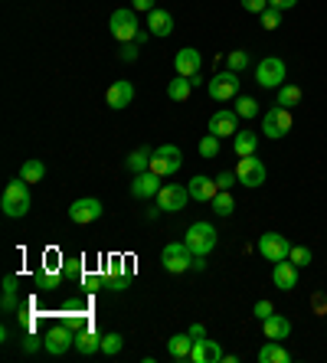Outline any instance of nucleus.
Wrapping results in <instances>:
<instances>
[{
    "instance_id": "1",
    "label": "nucleus",
    "mask_w": 327,
    "mask_h": 363,
    "mask_svg": "<svg viewBox=\"0 0 327 363\" xmlns=\"http://www.w3.org/2000/svg\"><path fill=\"white\" fill-rule=\"evenodd\" d=\"M0 210H3V216H10V219H20V216L30 213V190H26L23 177H17V180L7 184L3 200H0Z\"/></svg>"
},
{
    "instance_id": "2",
    "label": "nucleus",
    "mask_w": 327,
    "mask_h": 363,
    "mask_svg": "<svg viewBox=\"0 0 327 363\" xmlns=\"http://www.w3.org/2000/svg\"><path fill=\"white\" fill-rule=\"evenodd\" d=\"M184 242L193 249V255H210L216 249V242H219V233H216L213 223H193L187 229Z\"/></svg>"
},
{
    "instance_id": "3",
    "label": "nucleus",
    "mask_w": 327,
    "mask_h": 363,
    "mask_svg": "<svg viewBox=\"0 0 327 363\" xmlns=\"http://www.w3.org/2000/svg\"><path fill=\"white\" fill-rule=\"evenodd\" d=\"M161 262L170 275H180V272H190L193 268V249L187 242H167L161 252Z\"/></svg>"
},
{
    "instance_id": "4",
    "label": "nucleus",
    "mask_w": 327,
    "mask_h": 363,
    "mask_svg": "<svg viewBox=\"0 0 327 363\" xmlns=\"http://www.w3.org/2000/svg\"><path fill=\"white\" fill-rule=\"evenodd\" d=\"M135 7H121V10L112 13V20H108V30H112V37L118 43H131V39L138 37V17H135Z\"/></svg>"
},
{
    "instance_id": "5",
    "label": "nucleus",
    "mask_w": 327,
    "mask_h": 363,
    "mask_svg": "<svg viewBox=\"0 0 327 363\" xmlns=\"http://www.w3.org/2000/svg\"><path fill=\"white\" fill-rule=\"evenodd\" d=\"M184 167V154L174 144H161V148L151 154V170L157 177H174L177 170Z\"/></svg>"
},
{
    "instance_id": "6",
    "label": "nucleus",
    "mask_w": 327,
    "mask_h": 363,
    "mask_svg": "<svg viewBox=\"0 0 327 363\" xmlns=\"http://www.w3.org/2000/svg\"><path fill=\"white\" fill-rule=\"evenodd\" d=\"M288 131H291V108L275 105V108H268V112L262 115V135L265 138H285Z\"/></svg>"
},
{
    "instance_id": "7",
    "label": "nucleus",
    "mask_w": 327,
    "mask_h": 363,
    "mask_svg": "<svg viewBox=\"0 0 327 363\" xmlns=\"http://www.w3.org/2000/svg\"><path fill=\"white\" fill-rule=\"evenodd\" d=\"M285 63L278 59V56H265L259 69H255V79H259V86L262 88H281L285 86Z\"/></svg>"
},
{
    "instance_id": "8",
    "label": "nucleus",
    "mask_w": 327,
    "mask_h": 363,
    "mask_svg": "<svg viewBox=\"0 0 327 363\" xmlns=\"http://www.w3.org/2000/svg\"><path fill=\"white\" fill-rule=\"evenodd\" d=\"M210 95L216 101H236L239 99V72H219L210 79Z\"/></svg>"
},
{
    "instance_id": "9",
    "label": "nucleus",
    "mask_w": 327,
    "mask_h": 363,
    "mask_svg": "<svg viewBox=\"0 0 327 363\" xmlns=\"http://www.w3.org/2000/svg\"><path fill=\"white\" fill-rule=\"evenodd\" d=\"M236 177H239V184L242 187H262L265 184V164L259 161V157H255V154H252V157H239V164H236Z\"/></svg>"
},
{
    "instance_id": "10",
    "label": "nucleus",
    "mask_w": 327,
    "mask_h": 363,
    "mask_svg": "<svg viewBox=\"0 0 327 363\" xmlns=\"http://www.w3.org/2000/svg\"><path fill=\"white\" fill-rule=\"evenodd\" d=\"M154 200H157V206H161L164 213H180L190 200V190L180 187V184H164L161 193H157Z\"/></svg>"
},
{
    "instance_id": "11",
    "label": "nucleus",
    "mask_w": 327,
    "mask_h": 363,
    "mask_svg": "<svg viewBox=\"0 0 327 363\" xmlns=\"http://www.w3.org/2000/svg\"><path fill=\"white\" fill-rule=\"evenodd\" d=\"M43 347H46V353H52V357H63L69 347H76V334H72V327L59 324V327H52V331H46Z\"/></svg>"
},
{
    "instance_id": "12",
    "label": "nucleus",
    "mask_w": 327,
    "mask_h": 363,
    "mask_svg": "<svg viewBox=\"0 0 327 363\" xmlns=\"http://www.w3.org/2000/svg\"><path fill=\"white\" fill-rule=\"evenodd\" d=\"M259 252L268 262H285L291 252V242L281 233H265V236H259Z\"/></svg>"
},
{
    "instance_id": "13",
    "label": "nucleus",
    "mask_w": 327,
    "mask_h": 363,
    "mask_svg": "<svg viewBox=\"0 0 327 363\" xmlns=\"http://www.w3.org/2000/svg\"><path fill=\"white\" fill-rule=\"evenodd\" d=\"M206 128L216 138H229V135L239 131V115H236V108H219V112L210 115V125Z\"/></svg>"
},
{
    "instance_id": "14",
    "label": "nucleus",
    "mask_w": 327,
    "mask_h": 363,
    "mask_svg": "<svg viewBox=\"0 0 327 363\" xmlns=\"http://www.w3.org/2000/svg\"><path fill=\"white\" fill-rule=\"evenodd\" d=\"M164 177H157L154 170H144V174H135V180H131V197H138V200H151V197H157L161 193V184Z\"/></svg>"
},
{
    "instance_id": "15",
    "label": "nucleus",
    "mask_w": 327,
    "mask_h": 363,
    "mask_svg": "<svg viewBox=\"0 0 327 363\" xmlns=\"http://www.w3.org/2000/svg\"><path fill=\"white\" fill-rule=\"evenodd\" d=\"M105 213L101 210V203L99 200H92V197H82V200H76L72 206H69V219L76 226H86V223H95L99 216Z\"/></svg>"
},
{
    "instance_id": "16",
    "label": "nucleus",
    "mask_w": 327,
    "mask_h": 363,
    "mask_svg": "<svg viewBox=\"0 0 327 363\" xmlns=\"http://www.w3.org/2000/svg\"><path fill=\"white\" fill-rule=\"evenodd\" d=\"M190 360L193 363H219L226 360V353H223V347L216 344V340H193V351H190Z\"/></svg>"
},
{
    "instance_id": "17",
    "label": "nucleus",
    "mask_w": 327,
    "mask_h": 363,
    "mask_svg": "<svg viewBox=\"0 0 327 363\" xmlns=\"http://www.w3.org/2000/svg\"><path fill=\"white\" fill-rule=\"evenodd\" d=\"M151 37H170L174 33V13L170 10H161V7H154L148 13V26H144Z\"/></svg>"
},
{
    "instance_id": "18",
    "label": "nucleus",
    "mask_w": 327,
    "mask_h": 363,
    "mask_svg": "<svg viewBox=\"0 0 327 363\" xmlns=\"http://www.w3.org/2000/svg\"><path fill=\"white\" fill-rule=\"evenodd\" d=\"M135 101V86L128 82V79H121V82H115L112 88H108V95H105V105L108 108H115V112H121L125 105H131Z\"/></svg>"
},
{
    "instance_id": "19",
    "label": "nucleus",
    "mask_w": 327,
    "mask_h": 363,
    "mask_svg": "<svg viewBox=\"0 0 327 363\" xmlns=\"http://www.w3.org/2000/svg\"><path fill=\"white\" fill-rule=\"evenodd\" d=\"M200 66H203V56L197 50H193V46H187V50H180L174 56V69H177V75H197L200 72Z\"/></svg>"
},
{
    "instance_id": "20",
    "label": "nucleus",
    "mask_w": 327,
    "mask_h": 363,
    "mask_svg": "<svg viewBox=\"0 0 327 363\" xmlns=\"http://www.w3.org/2000/svg\"><path fill=\"white\" fill-rule=\"evenodd\" d=\"M272 282H275V288L281 291H291L298 285V265L285 259V262H275V272H272Z\"/></svg>"
},
{
    "instance_id": "21",
    "label": "nucleus",
    "mask_w": 327,
    "mask_h": 363,
    "mask_svg": "<svg viewBox=\"0 0 327 363\" xmlns=\"http://www.w3.org/2000/svg\"><path fill=\"white\" fill-rule=\"evenodd\" d=\"M187 190H190V200H200V203H210L219 193V184L216 180H210V177H193L187 184Z\"/></svg>"
},
{
    "instance_id": "22",
    "label": "nucleus",
    "mask_w": 327,
    "mask_h": 363,
    "mask_svg": "<svg viewBox=\"0 0 327 363\" xmlns=\"http://www.w3.org/2000/svg\"><path fill=\"white\" fill-rule=\"evenodd\" d=\"M262 331H265V340H285L291 334V321L281 317V314H268L262 321Z\"/></svg>"
},
{
    "instance_id": "23",
    "label": "nucleus",
    "mask_w": 327,
    "mask_h": 363,
    "mask_svg": "<svg viewBox=\"0 0 327 363\" xmlns=\"http://www.w3.org/2000/svg\"><path fill=\"white\" fill-rule=\"evenodd\" d=\"M259 148V135L255 131H236L232 135V150H236V157H252Z\"/></svg>"
},
{
    "instance_id": "24",
    "label": "nucleus",
    "mask_w": 327,
    "mask_h": 363,
    "mask_svg": "<svg viewBox=\"0 0 327 363\" xmlns=\"http://www.w3.org/2000/svg\"><path fill=\"white\" fill-rule=\"evenodd\" d=\"M291 353L281 347V340H268L262 351H259V363H288Z\"/></svg>"
},
{
    "instance_id": "25",
    "label": "nucleus",
    "mask_w": 327,
    "mask_h": 363,
    "mask_svg": "<svg viewBox=\"0 0 327 363\" xmlns=\"http://www.w3.org/2000/svg\"><path fill=\"white\" fill-rule=\"evenodd\" d=\"M76 351L79 353H99L101 351V337L95 334V331H79L76 334Z\"/></svg>"
},
{
    "instance_id": "26",
    "label": "nucleus",
    "mask_w": 327,
    "mask_h": 363,
    "mask_svg": "<svg viewBox=\"0 0 327 363\" xmlns=\"http://www.w3.org/2000/svg\"><path fill=\"white\" fill-rule=\"evenodd\" d=\"M151 154L154 150H135V154H128V161H125V167L131 170V174H144V170H151Z\"/></svg>"
},
{
    "instance_id": "27",
    "label": "nucleus",
    "mask_w": 327,
    "mask_h": 363,
    "mask_svg": "<svg viewBox=\"0 0 327 363\" xmlns=\"http://www.w3.org/2000/svg\"><path fill=\"white\" fill-rule=\"evenodd\" d=\"M190 92H193V82H190L187 75H177V79H170V86H167V95L174 101H187Z\"/></svg>"
},
{
    "instance_id": "28",
    "label": "nucleus",
    "mask_w": 327,
    "mask_h": 363,
    "mask_svg": "<svg viewBox=\"0 0 327 363\" xmlns=\"http://www.w3.org/2000/svg\"><path fill=\"white\" fill-rule=\"evenodd\" d=\"M167 351H170V357L184 360V357H190V351H193V337H190V334H177V337L167 340Z\"/></svg>"
},
{
    "instance_id": "29",
    "label": "nucleus",
    "mask_w": 327,
    "mask_h": 363,
    "mask_svg": "<svg viewBox=\"0 0 327 363\" xmlns=\"http://www.w3.org/2000/svg\"><path fill=\"white\" fill-rule=\"evenodd\" d=\"M210 206H213L216 216H232V210H236V200H232V193H229V190H219L213 200H210Z\"/></svg>"
},
{
    "instance_id": "30",
    "label": "nucleus",
    "mask_w": 327,
    "mask_h": 363,
    "mask_svg": "<svg viewBox=\"0 0 327 363\" xmlns=\"http://www.w3.org/2000/svg\"><path fill=\"white\" fill-rule=\"evenodd\" d=\"M20 177H23L26 184H39V180L46 177V164H43V161H23Z\"/></svg>"
},
{
    "instance_id": "31",
    "label": "nucleus",
    "mask_w": 327,
    "mask_h": 363,
    "mask_svg": "<svg viewBox=\"0 0 327 363\" xmlns=\"http://www.w3.org/2000/svg\"><path fill=\"white\" fill-rule=\"evenodd\" d=\"M298 101H301V88L298 86H288V82H285V86L278 88V105H281V108H295Z\"/></svg>"
},
{
    "instance_id": "32",
    "label": "nucleus",
    "mask_w": 327,
    "mask_h": 363,
    "mask_svg": "<svg viewBox=\"0 0 327 363\" xmlns=\"http://www.w3.org/2000/svg\"><path fill=\"white\" fill-rule=\"evenodd\" d=\"M37 288H43V291L59 288V275L52 272L50 265H46V268H39V272H37Z\"/></svg>"
},
{
    "instance_id": "33",
    "label": "nucleus",
    "mask_w": 327,
    "mask_h": 363,
    "mask_svg": "<svg viewBox=\"0 0 327 363\" xmlns=\"http://www.w3.org/2000/svg\"><path fill=\"white\" fill-rule=\"evenodd\" d=\"M236 115H239V118H255V115H259V101L249 99V95H239V99H236Z\"/></svg>"
},
{
    "instance_id": "34",
    "label": "nucleus",
    "mask_w": 327,
    "mask_h": 363,
    "mask_svg": "<svg viewBox=\"0 0 327 363\" xmlns=\"http://www.w3.org/2000/svg\"><path fill=\"white\" fill-rule=\"evenodd\" d=\"M197 148H200V157H206V161H210V157H219V138H216V135H206V138H200V144H197Z\"/></svg>"
},
{
    "instance_id": "35",
    "label": "nucleus",
    "mask_w": 327,
    "mask_h": 363,
    "mask_svg": "<svg viewBox=\"0 0 327 363\" xmlns=\"http://www.w3.org/2000/svg\"><path fill=\"white\" fill-rule=\"evenodd\" d=\"M105 285H108L112 291H125L128 285H131V265H128V268H121V272H115V275L108 278Z\"/></svg>"
},
{
    "instance_id": "36",
    "label": "nucleus",
    "mask_w": 327,
    "mask_h": 363,
    "mask_svg": "<svg viewBox=\"0 0 327 363\" xmlns=\"http://www.w3.org/2000/svg\"><path fill=\"white\" fill-rule=\"evenodd\" d=\"M121 347H125V337H121V334H105V337H101V353H108V357H115Z\"/></svg>"
},
{
    "instance_id": "37",
    "label": "nucleus",
    "mask_w": 327,
    "mask_h": 363,
    "mask_svg": "<svg viewBox=\"0 0 327 363\" xmlns=\"http://www.w3.org/2000/svg\"><path fill=\"white\" fill-rule=\"evenodd\" d=\"M288 259L298 265V268H304V265H311V259H315V255H311V249H308V246H291Z\"/></svg>"
},
{
    "instance_id": "38",
    "label": "nucleus",
    "mask_w": 327,
    "mask_h": 363,
    "mask_svg": "<svg viewBox=\"0 0 327 363\" xmlns=\"http://www.w3.org/2000/svg\"><path fill=\"white\" fill-rule=\"evenodd\" d=\"M246 66H249V52H246V50H232V52H229V69H232V72H242Z\"/></svg>"
},
{
    "instance_id": "39",
    "label": "nucleus",
    "mask_w": 327,
    "mask_h": 363,
    "mask_svg": "<svg viewBox=\"0 0 327 363\" xmlns=\"http://www.w3.org/2000/svg\"><path fill=\"white\" fill-rule=\"evenodd\" d=\"M259 17H262V26H265V30H275V26L281 23V10H275V7H268V10L259 13Z\"/></svg>"
},
{
    "instance_id": "40",
    "label": "nucleus",
    "mask_w": 327,
    "mask_h": 363,
    "mask_svg": "<svg viewBox=\"0 0 327 363\" xmlns=\"http://www.w3.org/2000/svg\"><path fill=\"white\" fill-rule=\"evenodd\" d=\"M138 52H141V46L131 39V43H121V52H118V56H121V63H135V59H138Z\"/></svg>"
},
{
    "instance_id": "41",
    "label": "nucleus",
    "mask_w": 327,
    "mask_h": 363,
    "mask_svg": "<svg viewBox=\"0 0 327 363\" xmlns=\"http://www.w3.org/2000/svg\"><path fill=\"white\" fill-rule=\"evenodd\" d=\"M63 272H66V278H82V259H66Z\"/></svg>"
},
{
    "instance_id": "42",
    "label": "nucleus",
    "mask_w": 327,
    "mask_h": 363,
    "mask_svg": "<svg viewBox=\"0 0 327 363\" xmlns=\"http://www.w3.org/2000/svg\"><path fill=\"white\" fill-rule=\"evenodd\" d=\"M216 184H219V190H232L236 184H239V177H236V170L229 174V170H223V174L216 177Z\"/></svg>"
},
{
    "instance_id": "43",
    "label": "nucleus",
    "mask_w": 327,
    "mask_h": 363,
    "mask_svg": "<svg viewBox=\"0 0 327 363\" xmlns=\"http://www.w3.org/2000/svg\"><path fill=\"white\" fill-rule=\"evenodd\" d=\"M242 3V10H249V13H265L268 10V0H239Z\"/></svg>"
},
{
    "instance_id": "44",
    "label": "nucleus",
    "mask_w": 327,
    "mask_h": 363,
    "mask_svg": "<svg viewBox=\"0 0 327 363\" xmlns=\"http://www.w3.org/2000/svg\"><path fill=\"white\" fill-rule=\"evenodd\" d=\"M268 314H275V308H272V301H255V317H259V321H265Z\"/></svg>"
},
{
    "instance_id": "45",
    "label": "nucleus",
    "mask_w": 327,
    "mask_h": 363,
    "mask_svg": "<svg viewBox=\"0 0 327 363\" xmlns=\"http://www.w3.org/2000/svg\"><path fill=\"white\" fill-rule=\"evenodd\" d=\"M298 0H268V7H275V10H291Z\"/></svg>"
},
{
    "instance_id": "46",
    "label": "nucleus",
    "mask_w": 327,
    "mask_h": 363,
    "mask_svg": "<svg viewBox=\"0 0 327 363\" xmlns=\"http://www.w3.org/2000/svg\"><path fill=\"white\" fill-rule=\"evenodd\" d=\"M3 295H17V278L13 275L3 278Z\"/></svg>"
},
{
    "instance_id": "47",
    "label": "nucleus",
    "mask_w": 327,
    "mask_h": 363,
    "mask_svg": "<svg viewBox=\"0 0 327 363\" xmlns=\"http://www.w3.org/2000/svg\"><path fill=\"white\" fill-rule=\"evenodd\" d=\"M187 334H190L193 340H203V337H206V327H203V324H193V327L187 331Z\"/></svg>"
},
{
    "instance_id": "48",
    "label": "nucleus",
    "mask_w": 327,
    "mask_h": 363,
    "mask_svg": "<svg viewBox=\"0 0 327 363\" xmlns=\"http://www.w3.org/2000/svg\"><path fill=\"white\" fill-rule=\"evenodd\" d=\"M131 7H135V10H148V13H151L154 10V0H131Z\"/></svg>"
},
{
    "instance_id": "49",
    "label": "nucleus",
    "mask_w": 327,
    "mask_h": 363,
    "mask_svg": "<svg viewBox=\"0 0 327 363\" xmlns=\"http://www.w3.org/2000/svg\"><path fill=\"white\" fill-rule=\"evenodd\" d=\"M82 285L92 291V288H99V285H101V278L99 275H86V278H82Z\"/></svg>"
},
{
    "instance_id": "50",
    "label": "nucleus",
    "mask_w": 327,
    "mask_h": 363,
    "mask_svg": "<svg viewBox=\"0 0 327 363\" xmlns=\"http://www.w3.org/2000/svg\"><path fill=\"white\" fill-rule=\"evenodd\" d=\"M3 311H17V295H3Z\"/></svg>"
},
{
    "instance_id": "51",
    "label": "nucleus",
    "mask_w": 327,
    "mask_h": 363,
    "mask_svg": "<svg viewBox=\"0 0 327 363\" xmlns=\"http://www.w3.org/2000/svg\"><path fill=\"white\" fill-rule=\"evenodd\" d=\"M39 344H43V340H39V337H26L23 351H26V353H33V351H37V347H39Z\"/></svg>"
},
{
    "instance_id": "52",
    "label": "nucleus",
    "mask_w": 327,
    "mask_h": 363,
    "mask_svg": "<svg viewBox=\"0 0 327 363\" xmlns=\"http://www.w3.org/2000/svg\"><path fill=\"white\" fill-rule=\"evenodd\" d=\"M206 268V255H193V272H203Z\"/></svg>"
},
{
    "instance_id": "53",
    "label": "nucleus",
    "mask_w": 327,
    "mask_h": 363,
    "mask_svg": "<svg viewBox=\"0 0 327 363\" xmlns=\"http://www.w3.org/2000/svg\"><path fill=\"white\" fill-rule=\"evenodd\" d=\"M148 39H151V33H148V30H138V37H135V43H138V46H144Z\"/></svg>"
}]
</instances>
